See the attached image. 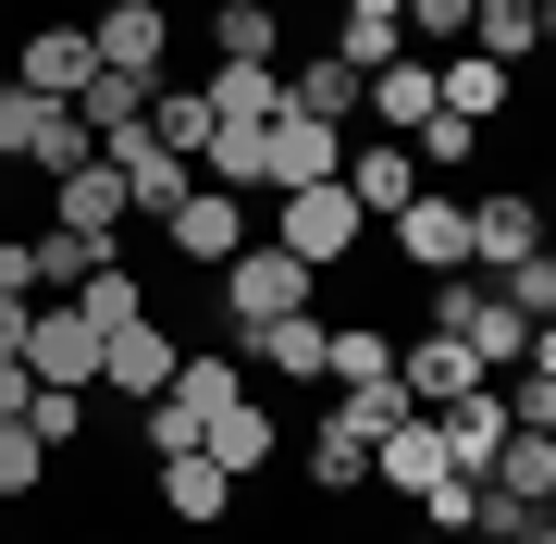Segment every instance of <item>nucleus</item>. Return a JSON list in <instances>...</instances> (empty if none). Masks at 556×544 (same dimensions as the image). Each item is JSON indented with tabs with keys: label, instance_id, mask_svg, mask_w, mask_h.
I'll use <instances>...</instances> for the list:
<instances>
[{
	"label": "nucleus",
	"instance_id": "nucleus-4",
	"mask_svg": "<svg viewBox=\"0 0 556 544\" xmlns=\"http://www.w3.org/2000/svg\"><path fill=\"white\" fill-rule=\"evenodd\" d=\"M25 371L62 383V396H87V383H100V334H87L75 298H62V309H25Z\"/></svg>",
	"mask_w": 556,
	"mask_h": 544
},
{
	"label": "nucleus",
	"instance_id": "nucleus-9",
	"mask_svg": "<svg viewBox=\"0 0 556 544\" xmlns=\"http://www.w3.org/2000/svg\"><path fill=\"white\" fill-rule=\"evenodd\" d=\"M420 421H433V445H445V470H470V483H482V458H495V445L519 433L495 383H470V396H445V408H420Z\"/></svg>",
	"mask_w": 556,
	"mask_h": 544
},
{
	"label": "nucleus",
	"instance_id": "nucleus-18",
	"mask_svg": "<svg viewBox=\"0 0 556 544\" xmlns=\"http://www.w3.org/2000/svg\"><path fill=\"white\" fill-rule=\"evenodd\" d=\"M371 483H383V495H408V507L445 483V445H433V421H420V408H408V421L371 445Z\"/></svg>",
	"mask_w": 556,
	"mask_h": 544
},
{
	"label": "nucleus",
	"instance_id": "nucleus-5",
	"mask_svg": "<svg viewBox=\"0 0 556 544\" xmlns=\"http://www.w3.org/2000/svg\"><path fill=\"white\" fill-rule=\"evenodd\" d=\"M161 236H174V261H199V273H223V261H236V248H248V199H236V186H186Z\"/></svg>",
	"mask_w": 556,
	"mask_h": 544
},
{
	"label": "nucleus",
	"instance_id": "nucleus-19",
	"mask_svg": "<svg viewBox=\"0 0 556 544\" xmlns=\"http://www.w3.org/2000/svg\"><path fill=\"white\" fill-rule=\"evenodd\" d=\"M137 137H149V149H174V162H199V149H211V87H174V75H161V87H149V112H137Z\"/></svg>",
	"mask_w": 556,
	"mask_h": 544
},
{
	"label": "nucleus",
	"instance_id": "nucleus-29",
	"mask_svg": "<svg viewBox=\"0 0 556 544\" xmlns=\"http://www.w3.org/2000/svg\"><path fill=\"white\" fill-rule=\"evenodd\" d=\"M100 261H112V248H100V236H62V223H50V236H25V273H38V284H62V298H75Z\"/></svg>",
	"mask_w": 556,
	"mask_h": 544
},
{
	"label": "nucleus",
	"instance_id": "nucleus-33",
	"mask_svg": "<svg viewBox=\"0 0 556 544\" xmlns=\"http://www.w3.org/2000/svg\"><path fill=\"white\" fill-rule=\"evenodd\" d=\"M25 433H38L50 458H62V445L87 433V396H62V383H38V396H25Z\"/></svg>",
	"mask_w": 556,
	"mask_h": 544
},
{
	"label": "nucleus",
	"instance_id": "nucleus-37",
	"mask_svg": "<svg viewBox=\"0 0 556 544\" xmlns=\"http://www.w3.org/2000/svg\"><path fill=\"white\" fill-rule=\"evenodd\" d=\"M519 544H556V520H544V507H532V520H519Z\"/></svg>",
	"mask_w": 556,
	"mask_h": 544
},
{
	"label": "nucleus",
	"instance_id": "nucleus-34",
	"mask_svg": "<svg viewBox=\"0 0 556 544\" xmlns=\"http://www.w3.org/2000/svg\"><path fill=\"white\" fill-rule=\"evenodd\" d=\"M470 520H482V483H470V470H445V483L420 495V532H470Z\"/></svg>",
	"mask_w": 556,
	"mask_h": 544
},
{
	"label": "nucleus",
	"instance_id": "nucleus-26",
	"mask_svg": "<svg viewBox=\"0 0 556 544\" xmlns=\"http://www.w3.org/2000/svg\"><path fill=\"white\" fill-rule=\"evenodd\" d=\"M334 421H346L358 445H383V433L408 421V383H396V371H371V383H334Z\"/></svg>",
	"mask_w": 556,
	"mask_h": 544
},
{
	"label": "nucleus",
	"instance_id": "nucleus-1",
	"mask_svg": "<svg viewBox=\"0 0 556 544\" xmlns=\"http://www.w3.org/2000/svg\"><path fill=\"white\" fill-rule=\"evenodd\" d=\"M309 261H285V248L273 236H248L236 248V261H223V322H236V334H260V322H298V309H309Z\"/></svg>",
	"mask_w": 556,
	"mask_h": 544
},
{
	"label": "nucleus",
	"instance_id": "nucleus-30",
	"mask_svg": "<svg viewBox=\"0 0 556 544\" xmlns=\"http://www.w3.org/2000/svg\"><path fill=\"white\" fill-rule=\"evenodd\" d=\"M75 309H87V334L149 322V298H137V273H124V261H100V273H87V284H75Z\"/></svg>",
	"mask_w": 556,
	"mask_h": 544
},
{
	"label": "nucleus",
	"instance_id": "nucleus-3",
	"mask_svg": "<svg viewBox=\"0 0 556 544\" xmlns=\"http://www.w3.org/2000/svg\"><path fill=\"white\" fill-rule=\"evenodd\" d=\"M358 236H371V223H358L346 186H285V211H273V248H285V261H309V273H346Z\"/></svg>",
	"mask_w": 556,
	"mask_h": 544
},
{
	"label": "nucleus",
	"instance_id": "nucleus-17",
	"mask_svg": "<svg viewBox=\"0 0 556 544\" xmlns=\"http://www.w3.org/2000/svg\"><path fill=\"white\" fill-rule=\"evenodd\" d=\"M87 75H100V62H87V25H25V62H13V87H38V100H75Z\"/></svg>",
	"mask_w": 556,
	"mask_h": 544
},
{
	"label": "nucleus",
	"instance_id": "nucleus-2",
	"mask_svg": "<svg viewBox=\"0 0 556 544\" xmlns=\"http://www.w3.org/2000/svg\"><path fill=\"white\" fill-rule=\"evenodd\" d=\"M433 334H457L482 371H507L519 346H532V322L495 298V273H433Z\"/></svg>",
	"mask_w": 556,
	"mask_h": 544
},
{
	"label": "nucleus",
	"instance_id": "nucleus-6",
	"mask_svg": "<svg viewBox=\"0 0 556 544\" xmlns=\"http://www.w3.org/2000/svg\"><path fill=\"white\" fill-rule=\"evenodd\" d=\"M383 236H396V261L420 284H433V273H470V199H408Z\"/></svg>",
	"mask_w": 556,
	"mask_h": 544
},
{
	"label": "nucleus",
	"instance_id": "nucleus-40",
	"mask_svg": "<svg viewBox=\"0 0 556 544\" xmlns=\"http://www.w3.org/2000/svg\"><path fill=\"white\" fill-rule=\"evenodd\" d=\"M321 13H334V0H321Z\"/></svg>",
	"mask_w": 556,
	"mask_h": 544
},
{
	"label": "nucleus",
	"instance_id": "nucleus-14",
	"mask_svg": "<svg viewBox=\"0 0 556 544\" xmlns=\"http://www.w3.org/2000/svg\"><path fill=\"white\" fill-rule=\"evenodd\" d=\"M50 223H62V236H124V174L112 162H75V174H50Z\"/></svg>",
	"mask_w": 556,
	"mask_h": 544
},
{
	"label": "nucleus",
	"instance_id": "nucleus-39",
	"mask_svg": "<svg viewBox=\"0 0 556 544\" xmlns=\"http://www.w3.org/2000/svg\"><path fill=\"white\" fill-rule=\"evenodd\" d=\"M100 13H124V0H100Z\"/></svg>",
	"mask_w": 556,
	"mask_h": 544
},
{
	"label": "nucleus",
	"instance_id": "nucleus-38",
	"mask_svg": "<svg viewBox=\"0 0 556 544\" xmlns=\"http://www.w3.org/2000/svg\"><path fill=\"white\" fill-rule=\"evenodd\" d=\"M334 13H396V0H334Z\"/></svg>",
	"mask_w": 556,
	"mask_h": 544
},
{
	"label": "nucleus",
	"instance_id": "nucleus-23",
	"mask_svg": "<svg viewBox=\"0 0 556 544\" xmlns=\"http://www.w3.org/2000/svg\"><path fill=\"white\" fill-rule=\"evenodd\" d=\"M321 334H334V322H309V309H298V322H260V334H236V359L285 371V383H321Z\"/></svg>",
	"mask_w": 556,
	"mask_h": 544
},
{
	"label": "nucleus",
	"instance_id": "nucleus-15",
	"mask_svg": "<svg viewBox=\"0 0 556 544\" xmlns=\"http://www.w3.org/2000/svg\"><path fill=\"white\" fill-rule=\"evenodd\" d=\"M161 507H174L186 532H223V520H236V470L186 445V458H161Z\"/></svg>",
	"mask_w": 556,
	"mask_h": 544
},
{
	"label": "nucleus",
	"instance_id": "nucleus-11",
	"mask_svg": "<svg viewBox=\"0 0 556 544\" xmlns=\"http://www.w3.org/2000/svg\"><path fill=\"white\" fill-rule=\"evenodd\" d=\"M161 50H174V13H161V0H124V13L87 25V62H100V75H161Z\"/></svg>",
	"mask_w": 556,
	"mask_h": 544
},
{
	"label": "nucleus",
	"instance_id": "nucleus-10",
	"mask_svg": "<svg viewBox=\"0 0 556 544\" xmlns=\"http://www.w3.org/2000/svg\"><path fill=\"white\" fill-rule=\"evenodd\" d=\"M334 186L358 199V223H396V211L420 199V162H408V137H371V149H346V162H334Z\"/></svg>",
	"mask_w": 556,
	"mask_h": 544
},
{
	"label": "nucleus",
	"instance_id": "nucleus-20",
	"mask_svg": "<svg viewBox=\"0 0 556 544\" xmlns=\"http://www.w3.org/2000/svg\"><path fill=\"white\" fill-rule=\"evenodd\" d=\"M199 458H223V470L248 483V470L273 458V408H260V396H223L211 421H199Z\"/></svg>",
	"mask_w": 556,
	"mask_h": 544
},
{
	"label": "nucleus",
	"instance_id": "nucleus-8",
	"mask_svg": "<svg viewBox=\"0 0 556 544\" xmlns=\"http://www.w3.org/2000/svg\"><path fill=\"white\" fill-rule=\"evenodd\" d=\"M334 124H298V112H273L260 124V199H285V186H334Z\"/></svg>",
	"mask_w": 556,
	"mask_h": 544
},
{
	"label": "nucleus",
	"instance_id": "nucleus-7",
	"mask_svg": "<svg viewBox=\"0 0 556 544\" xmlns=\"http://www.w3.org/2000/svg\"><path fill=\"white\" fill-rule=\"evenodd\" d=\"M174 359H186V346H174V322H161V309H149V322H124V334H100V383H112L124 408H149L161 383H174Z\"/></svg>",
	"mask_w": 556,
	"mask_h": 544
},
{
	"label": "nucleus",
	"instance_id": "nucleus-16",
	"mask_svg": "<svg viewBox=\"0 0 556 544\" xmlns=\"http://www.w3.org/2000/svg\"><path fill=\"white\" fill-rule=\"evenodd\" d=\"M396 383H408V408H445V396H470V383H495V371L457 334H420V346H396Z\"/></svg>",
	"mask_w": 556,
	"mask_h": 544
},
{
	"label": "nucleus",
	"instance_id": "nucleus-24",
	"mask_svg": "<svg viewBox=\"0 0 556 544\" xmlns=\"http://www.w3.org/2000/svg\"><path fill=\"white\" fill-rule=\"evenodd\" d=\"M285 112V62H223L211 75V124H273Z\"/></svg>",
	"mask_w": 556,
	"mask_h": 544
},
{
	"label": "nucleus",
	"instance_id": "nucleus-31",
	"mask_svg": "<svg viewBox=\"0 0 556 544\" xmlns=\"http://www.w3.org/2000/svg\"><path fill=\"white\" fill-rule=\"evenodd\" d=\"M309 470H321V495H371V445H358L346 421H321V445H309Z\"/></svg>",
	"mask_w": 556,
	"mask_h": 544
},
{
	"label": "nucleus",
	"instance_id": "nucleus-22",
	"mask_svg": "<svg viewBox=\"0 0 556 544\" xmlns=\"http://www.w3.org/2000/svg\"><path fill=\"white\" fill-rule=\"evenodd\" d=\"M482 483L507 507H556V433H507L495 458H482Z\"/></svg>",
	"mask_w": 556,
	"mask_h": 544
},
{
	"label": "nucleus",
	"instance_id": "nucleus-28",
	"mask_svg": "<svg viewBox=\"0 0 556 544\" xmlns=\"http://www.w3.org/2000/svg\"><path fill=\"white\" fill-rule=\"evenodd\" d=\"M149 87H161V75H87V87H75V124H87V137H124V124L149 112Z\"/></svg>",
	"mask_w": 556,
	"mask_h": 544
},
{
	"label": "nucleus",
	"instance_id": "nucleus-21",
	"mask_svg": "<svg viewBox=\"0 0 556 544\" xmlns=\"http://www.w3.org/2000/svg\"><path fill=\"white\" fill-rule=\"evenodd\" d=\"M285 112H298V124H358V75H346L334 50L285 62Z\"/></svg>",
	"mask_w": 556,
	"mask_h": 544
},
{
	"label": "nucleus",
	"instance_id": "nucleus-13",
	"mask_svg": "<svg viewBox=\"0 0 556 544\" xmlns=\"http://www.w3.org/2000/svg\"><path fill=\"white\" fill-rule=\"evenodd\" d=\"M519 100V75L507 62H482V50H433V112H457V124H495Z\"/></svg>",
	"mask_w": 556,
	"mask_h": 544
},
{
	"label": "nucleus",
	"instance_id": "nucleus-36",
	"mask_svg": "<svg viewBox=\"0 0 556 544\" xmlns=\"http://www.w3.org/2000/svg\"><path fill=\"white\" fill-rule=\"evenodd\" d=\"M470 149H482V124H457V112H433V124H420V137H408V162H470Z\"/></svg>",
	"mask_w": 556,
	"mask_h": 544
},
{
	"label": "nucleus",
	"instance_id": "nucleus-32",
	"mask_svg": "<svg viewBox=\"0 0 556 544\" xmlns=\"http://www.w3.org/2000/svg\"><path fill=\"white\" fill-rule=\"evenodd\" d=\"M396 25H408V50H457L470 38V0H396Z\"/></svg>",
	"mask_w": 556,
	"mask_h": 544
},
{
	"label": "nucleus",
	"instance_id": "nucleus-35",
	"mask_svg": "<svg viewBox=\"0 0 556 544\" xmlns=\"http://www.w3.org/2000/svg\"><path fill=\"white\" fill-rule=\"evenodd\" d=\"M38 470H50V445L25 421H0V495H38Z\"/></svg>",
	"mask_w": 556,
	"mask_h": 544
},
{
	"label": "nucleus",
	"instance_id": "nucleus-27",
	"mask_svg": "<svg viewBox=\"0 0 556 544\" xmlns=\"http://www.w3.org/2000/svg\"><path fill=\"white\" fill-rule=\"evenodd\" d=\"M321 50H334L346 75H383V62L408 50V25H396V13H334V38H321Z\"/></svg>",
	"mask_w": 556,
	"mask_h": 544
},
{
	"label": "nucleus",
	"instance_id": "nucleus-12",
	"mask_svg": "<svg viewBox=\"0 0 556 544\" xmlns=\"http://www.w3.org/2000/svg\"><path fill=\"white\" fill-rule=\"evenodd\" d=\"M532 248H544L532 186H495V199H470V273H507V261H532Z\"/></svg>",
	"mask_w": 556,
	"mask_h": 544
},
{
	"label": "nucleus",
	"instance_id": "nucleus-25",
	"mask_svg": "<svg viewBox=\"0 0 556 544\" xmlns=\"http://www.w3.org/2000/svg\"><path fill=\"white\" fill-rule=\"evenodd\" d=\"M211 50L223 62H285V13L273 0H211Z\"/></svg>",
	"mask_w": 556,
	"mask_h": 544
}]
</instances>
